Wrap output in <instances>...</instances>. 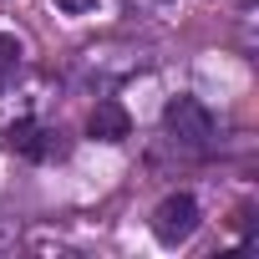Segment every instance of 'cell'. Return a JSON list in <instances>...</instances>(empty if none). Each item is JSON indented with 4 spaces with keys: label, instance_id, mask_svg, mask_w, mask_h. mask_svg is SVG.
Instances as JSON below:
<instances>
[{
    "label": "cell",
    "instance_id": "1",
    "mask_svg": "<svg viewBox=\"0 0 259 259\" xmlns=\"http://www.w3.org/2000/svg\"><path fill=\"white\" fill-rule=\"evenodd\" d=\"M163 133H168V143L178 148V153H208L213 148V117H208V107L203 102H193V97H173L168 107H163Z\"/></svg>",
    "mask_w": 259,
    "mask_h": 259
},
{
    "label": "cell",
    "instance_id": "2",
    "mask_svg": "<svg viewBox=\"0 0 259 259\" xmlns=\"http://www.w3.org/2000/svg\"><path fill=\"white\" fill-rule=\"evenodd\" d=\"M193 229H198V203H193V193H168V198L153 208V239H158V244L178 249V244L193 239Z\"/></svg>",
    "mask_w": 259,
    "mask_h": 259
},
{
    "label": "cell",
    "instance_id": "3",
    "mask_svg": "<svg viewBox=\"0 0 259 259\" xmlns=\"http://www.w3.org/2000/svg\"><path fill=\"white\" fill-rule=\"evenodd\" d=\"M6 148H11L16 158H26V163L61 158V143H56V133H51V127H41L36 117H21V122H11V127H6Z\"/></svg>",
    "mask_w": 259,
    "mask_h": 259
},
{
    "label": "cell",
    "instance_id": "4",
    "mask_svg": "<svg viewBox=\"0 0 259 259\" xmlns=\"http://www.w3.org/2000/svg\"><path fill=\"white\" fill-rule=\"evenodd\" d=\"M87 133L97 143H122L127 133H133V117L122 112V102H97V112L87 117Z\"/></svg>",
    "mask_w": 259,
    "mask_h": 259
},
{
    "label": "cell",
    "instance_id": "5",
    "mask_svg": "<svg viewBox=\"0 0 259 259\" xmlns=\"http://www.w3.org/2000/svg\"><path fill=\"white\" fill-rule=\"evenodd\" d=\"M16 66H21V41L16 36H0V76L16 71Z\"/></svg>",
    "mask_w": 259,
    "mask_h": 259
},
{
    "label": "cell",
    "instance_id": "6",
    "mask_svg": "<svg viewBox=\"0 0 259 259\" xmlns=\"http://www.w3.org/2000/svg\"><path fill=\"white\" fill-rule=\"evenodd\" d=\"M56 6H61V11H66V16H87V11H92V6H97V0H56Z\"/></svg>",
    "mask_w": 259,
    "mask_h": 259
},
{
    "label": "cell",
    "instance_id": "7",
    "mask_svg": "<svg viewBox=\"0 0 259 259\" xmlns=\"http://www.w3.org/2000/svg\"><path fill=\"white\" fill-rule=\"evenodd\" d=\"M6 244H11V234H0V249H6Z\"/></svg>",
    "mask_w": 259,
    "mask_h": 259
}]
</instances>
